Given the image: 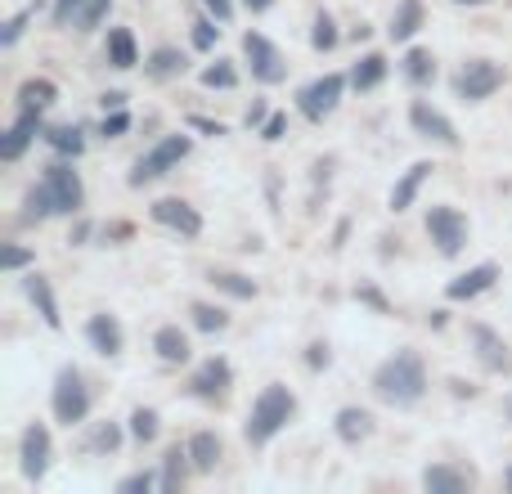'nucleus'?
I'll return each mask as SVG.
<instances>
[{"label":"nucleus","instance_id":"nucleus-1","mask_svg":"<svg viewBox=\"0 0 512 494\" xmlns=\"http://www.w3.org/2000/svg\"><path fill=\"white\" fill-rule=\"evenodd\" d=\"M373 396L382 400V405L391 409H409L418 405V400L427 396V369H423V355L418 351H396L391 360L378 364V373H373Z\"/></svg>","mask_w":512,"mask_h":494},{"label":"nucleus","instance_id":"nucleus-2","mask_svg":"<svg viewBox=\"0 0 512 494\" xmlns=\"http://www.w3.org/2000/svg\"><path fill=\"white\" fill-rule=\"evenodd\" d=\"M292 414H297V396H292V391L283 387V382H270V387H265L261 396L252 400L248 427H243L248 445H265V441H274V436H279L283 427L292 423Z\"/></svg>","mask_w":512,"mask_h":494},{"label":"nucleus","instance_id":"nucleus-3","mask_svg":"<svg viewBox=\"0 0 512 494\" xmlns=\"http://www.w3.org/2000/svg\"><path fill=\"white\" fill-rule=\"evenodd\" d=\"M189 149H194V140H189V135H167V140H158L149 153H144L140 162H135V171H131V185L140 189V185H149V180L167 176L171 167H180V162L189 158Z\"/></svg>","mask_w":512,"mask_h":494},{"label":"nucleus","instance_id":"nucleus-4","mask_svg":"<svg viewBox=\"0 0 512 494\" xmlns=\"http://www.w3.org/2000/svg\"><path fill=\"white\" fill-rule=\"evenodd\" d=\"M90 414V387L86 378H81V369H59V378H54V418L59 423H86Z\"/></svg>","mask_w":512,"mask_h":494},{"label":"nucleus","instance_id":"nucleus-5","mask_svg":"<svg viewBox=\"0 0 512 494\" xmlns=\"http://www.w3.org/2000/svg\"><path fill=\"white\" fill-rule=\"evenodd\" d=\"M504 81H508V72L499 68L495 59H468L459 68V77H454V95L468 99V104H481V99H490Z\"/></svg>","mask_w":512,"mask_h":494},{"label":"nucleus","instance_id":"nucleus-6","mask_svg":"<svg viewBox=\"0 0 512 494\" xmlns=\"http://www.w3.org/2000/svg\"><path fill=\"white\" fill-rule=\"evenodd\" d=\"M41 189H45V198H50L54 216H72V212H81V203H86L81 176L68 167V162H54V167H45Z\"/></svg>","mask_w":512,"mask_h":494},{"label":"nucleus","instance_id":"nucleus-7","mask_svg":"<svg viewBox=\"0 0 512 494\" xmlns=\"http://www.w3.org/2000/svg\"><path fill=\"white\" fill-rule=\"evenodd\" d=\"M427 234L441 256H459L468 243V216L459 207H427Z\"/></svg>","mask_w":512,"mask_h":494},{"label":"nucleus","instance_id":"nucleus-8","mask_svg":"<svg viewBox=\"0 0 512 494\" xmlns=\"http://www.w3.org/2000/svg\"><path fill=\"white\" fill-rule=\"evenodd\" d=\"M243 54H248V68H252V77L261 81V86H279V81L288 77V59H283L279 45L265 41L261 32L243 36Z\"/></svg>","mask_w":512,"mask_h":494},{"label":"nucleus","instance_id":"nucleus-9","mask_svg":"<svg viewBox=\"0 0 512 494\" xmlns=\"http://www.w3.org/2000/svg\"><path fill=\"white\" fill-rule=\"evenodd\" d=\"M342 90H346V77H342V72H324L319 81H310V86L297 95L301 117H306V122H324V117L333 113L337 104H342Z\"/></svg>","mask_w":512,"mask_h":494},{"label":"nucleus","instance_id":"nucleus-10","mask_svg":"<svg viewBox=\"0 0 512 494\" xmlns=\"http://www.w3.org/2000/svg\"><path fill=\"white\" fill-rule=\"evenodd\" d=\"M50 454H54V445H50L45 423H32L23 432V445H18V468H23V477L27 481H41L45 472H50Z\"/></svg>","mask_w":512,"mask_h":494},{"label":"nucleus","instance_id":"nucleus-11","mask_svg":"<svg viewBox=\"0 0 512 494\" xmlns=\"http://www.w3.org/2000/svg\"><path fill=\"white\" fill-rule=\"evenodd\" d=\"M409 122H414V131L427 135V140L445 144V149H459V131H454V122L441 113V108L427 104V99H414V104H409Z\"/></svg>","mask_w":512,"mask_h":494},{"label":"nucleus","instance_id":"nucleus-12","mask_svg":"<svg viewBox=\"0 0 512 494\" xmlns=\"http://www.w3.org/2000/svg\"><path fill=\"white\" fill-rule=\"evenodd\" d=\"M468 337H472V351H477L481 369H490V373H512V351H508V342L495 333V328H490V324H472Z\"/></svg>","mask_w":512,"mask_h":494},{"label":"nucleus","instance_id":"nucleus-13","mask_svg":"<svg viewBox=\"0 0 512 494\" xmlns=\"http://www.w3.org/2000/svg\"><path fill=\"white\" fill-rule=\"evenodd\" d=\"M234 373H230V360H221V355H212V360H203L194 369V378H189V391H194L198 400H221L225 391H230Z\"/></svg>","mask_w":512,"mask_h":494},{"label":"nucleus","instance_id":"nucleus-14","mask_svg":"<svg viewBox=\"0 0 512 494\" xmlns=\"http://www.w3.org/2000/svg\"><path fill=\"white\" fill-rule=\"evenodd\" d=\"M153 221L176 230V234H185V239H198V234H203V216H198L185 198H162V203H153Z\"/></svg>","mask_w":512,"mask_h":494},{"label":"nucleus","instance_id":"nucleus-15","mask_svg":"<svg viewBox=\"0 0 512 494\" xmlns=\"http://www.w3.org/2000/svg\"><path fill=\"white\" fill-rule=\"evenodd\" d=\"M477 486V472L472 468H454V463H432V468L423 472V490L432 494H463Z\"/></svg>","mask_w":512,"mask_h":494},{"label":"nucleus","instance_id":"nucleus-16","mask_svg":"<svg viewBox=\"0 0 512 494\" xmlns=\"http://www.w3.org/2000/svg\"><path fill=\"white\" fill-rule=\"evenodd\" d=\"M499 283V265H472L468 274H459V279H450V288H445V297L450 301H472L481 297V292H490Z\"/></svg>","mask_w":512,"mask_h":494},{"label":"nucleus","instance_id":"nucleus-17","mask_svg":"<svg viewBox=\"0 0 512 494\" xmlns=\"http://www.w3.org/2000/svg\"><path fill=\"white\" fill-rule=\"evenodd\" d=\"M333 432H337V441H342V445H364L373 436V414H369V409H360V405L337 409Z\"/></svg>","mask_w":512,"mask_h":494},{"label":"nucleus","instance_id":"nucleus-18","mask_svg":"<svg viewBox=\"0 0 512 494\" xmlns=\"http://www.w3.org/2000/svg\"><path fill=\"white\" fill-rule=\"evenodd\" d=\"M36 135H45V131H41V117H36V113H18V122L9 126L5 140H0V158H5V162H18V158L27 153V144L36 140Z\"/></svg>","mask_w":512,"mask_h":494},{"label":"nucleus","instance_id":"nucleus-19","mask_svg":"<svg viewBox=\"0 0 512 494\" xmlns=\"http://www.w3.org/2000/svg\"><path fill=\"white\" fill-rule=\"evenodd\" d=\"M23 288H27V297H32L36 315L45 319V328H54V333H59V328H63V315H59V301H54V292H50V279H41V274H27Z\"/></svg>","mask_w":512,"mask_h":494},{"label":"nucleus","instance_id":"nucleus-20","mask_svg":"<svg viewBox=\"0 0 512 494\" xmlns=\"http://www.w3.org/2000/svg\"><path fill=\"white\" fill-rule=\"evenodd\" d=\"M432 171H436L432 162H414V167L396 180V189H391V212H409V207H414V198H418V189L427 185V176H432Z\"/></svg>","mask_w":512,"mask_h":494},{"label":"nucleus","instance_id":"nucleus-21","mask_svg":"<svg viewBox=\"0 0 512 494\" xmlns=\"http://www.w3.org/2000/svg\"><path fill=\"white\" fill-rule=\"evenodd\" d=\"M225 459V445L216 432H194L189 436V463H194V472H216Z\"/></svg>","mask_w":512,"mask_h":494},{"label":"nucleus","instance_id":"nucleus-22","mask_svg":"<svg viewBox=\"0 0 512 494\" xmlns=\"http://www.w3.org/2000/svg\"><path fill=\"white\" fill-rule=\"evenodd\" d=\"M86 337H90V346H95L99 355H117L122 351V324H117V315H90V324H86Z\"/></svg>","mask_w":512,"mask_h":494},{"label":"nucleus","instance_id":"nucleus-23","mask_svg":"<svg viewBox=\"0 0 512 494\" xmlns=\"http://www.w3.org/2000/svg\"><path fill=\"white\" fill-rule=\"evenodd\" d=\"M54 99H59V86H54L50 77H32V81H23V86H18V113H36V117H41Z\"/></svg>","mask_w":512,"mask_h":494},{"label":"nucleus","instance_id":"nucleus-24","mask_svg":"<svg viewBox=\"0 0 512 494\" xmlns=\"http://www.w3.org/2000/svg\"><path fill=\"white\" fill-rule=\"evenodd\" d=\"M153 351H158V360H167V364H185L189 355H194V346H189V337L180 333L176 324H162L158 333H153Z\"/></svg>","mask_w":512,"mask_h":494},{"label":"nucleus","instance_id":"nucleus-25","mask_svg":"<svg viewBox=\"0 0 512 494\" xmlns=\"http://www.w3.org/2000/svg\"><path fill=\"white\" fill-rule=\"evenodd\" d=\"M418 27H423V0H400L396 14H391V41H414Z\"/></svg>","mask_w":512,"mask_h":494},{"label":"nucleus","instance_id":"nucleus-26","mask_svg":"<svg viewBox=\"0 0 512 494\" xmlns=\"http://www.w3.org/2000/svg\"><path fill=\"white\" fill-rule=\"evenodd\" d=\"M108 63H113V68H122V72L140 63V50H135L131 27H113V32H108Z\"/></svg>","mask_w":512,"mask_h":494},{"label":"nucleus","instance_id":"nucleus-27","mask_svg":"<svg viewBox=\"0 0 512 494\" xmlns=\"http://www.w3.org/2000/svg\"><path fill=\"white\" fill-rule=\"evenodd\" d=\"M382 77H387V59H382L378 50L364 54V59L351 68V86H355V90H373Z\"/></svg>","mask_w":512,"mask_h":494},{"label":"nucleus","instance_id":"nucleus-28","mask_svg":"<svg viewBox=\"0 0 512 494\" xmlns=\"http://www.w3.org/2000/svg\"><path fill=\"white\" fill-rule=\"evenodd\" d=\"M180 72H185V54H180V50L162 45V50L149 54V77L153 81H171V77H180Z\"/></svg>","mask_w":512,"mask_h":494},{"label":"nucleus","instance_id":"nucleus-29","mask_svg":"<svg viewBox=\"0 0 512 494\" xmlns=\"http://www.w3.org/2000/svg\"><path fill=\"white\" fill-rule=\"evenodd\" d=\"M405 77L414 81V86H432L436 81V59H432V50H409L405 54Z\"/></svg>","mask_w":512,"mask_h":494},{"label":"nucleus","instance_id":"nucleus-30","mask_svg":"<svg viewBox=\"0 0 512 494\" xmlns=\"http://www.w3.org/2000/svg\"><path fill=\"white\" fill-rule=\"evenodd\" d=\"M189 450H180V445H171L167 459H162V490H180L185 486V472L194 468V463H185Z\"/></svg>","mask_w":512,"mask_h":494},{"label":"nucleus","instance_id":"nucleus-31","mask_svg":"<svg viewBox=\"0 0 512 494\" xmlns=\"http://www.w3.org/2000/svg\"><path fill=\"white\" fill-rule=\"evenodd\" d=\"M212 283L221 292H230L234 301H252L256 297V279H248V274H234V270H212Z\"/></svg>","mask_w":512,"mask_h":494},{"label":"nucleus","instance_id":"nucleus-32","mask_svg":"<svg viewBox=\"0 0 512 494\" xmlns=\"http://www.w3.org/2000/svg\"><path fill=\"white\" fill-rule=\"evenodd\" d=\"M45 144L68 153V158H77V153L86 149V135H81V126H50V131H45Z\"/></svg>","mask_w":512,"mask_h":494},{"label":"nucleus","instance_id":"nucleus-33","mask_svg":"<svg viewBox=\"0 0 512 494\" xmlns=\"http://www.w3.org/2000/svg\"><path fill=\"white\" fill-rule=\"evenodd\" d=\"M189 315H194L198 333H225V328H230V315H225L221 306H207V301H194V306H189Z\"/></svg>","mask_w":512,"mask_h":494},{"label":"nucleus","instance_id":"nucleus-34","mask_svg":"<svg viewBox=\"0 0 512 494\" xmlns=\"http://www.w3.org/2000/svg\"><path fill=\"white\" fill-rule=\"evenodd\" d=\"M203 86L207 90H234L239 86V72H234L230 59H216L212 68H203Z\"/></svg>","mask_w":512,"mask_h":494},{"label":"nucleus","instance_id":"nucleus-35","mask_svg":"<svg viewBox=\"0 0 512 494\" xmlns=\"http://www.w3.org/2000/svg\"><path fill=\"white\" fill-rule=\"evenodd\" d=\"M158 409H135V414H131V436H135V441H140V445H149V441H158Z\"/></svg>","mask_w":512,"mask_h":494},{"label":"nucleus","instance_id":"nucleus-36","mask_svg":"<svg viewBox=\"0 0 512 494\" xmlns=\"http://www.w3.org/2000/svg\"><path fill=\"white\" fill-rule=\"evenodd\" d=\"M117 445H122V427H117V423H99L95 432H90L86 450H95V454H113Z\"/></svg>","mask_w":512,"mask_h":494},{"label":"nucleus","instance_id":"nucleus-37","mask_svg":"<svg viewBox=\"0 0 512 494\" xmlns=\"http://www.w3.org/2000/svg\"><path fill=\"white\" fill-rule=\"evenodd\" d=\"M337 41H342V36H337L333 14H315V32H310V45H315V50H333Z\"/></svg>","mask_w":512,"mask_h":494},{"label":"nucleus","instance_id":"nucleus-38","mask_svg":"<svg viewBox=\"0 0 512 494\" xmlns=\"http://www.w3.org/2000/svg\"><path fill=\"white\" fill-rule=\"evenodd\" d=\"M32 18H36V5L18 9V14L9 18V23H5V32H0V45H5V50H9V45H18V36L27 32V23H32Z\"/></svg>","mask_w":512,"mask_h":494},{"label":"nucleus","instance_id":"nucleus-39","mask_svg":"<svg viewBox=\"0 0 512 494\" xmlns=\"http://www.w3.org/2000/svg\"><path fill=\"white\" fill-rule=\"evenodd\" d=\"M104 14H108V0H81V9H77V14H72V27H81V32H90V27H95Z\"/></svg>","mask_w":512,"mask_h":494},{"label":"nucleus","instance_id":"nucleus-40","mask_svg":"<svg viewBox=\"0 0 512 494\" xmlns=\"http://www.w3.org/2000/svg\"><path fill=\"white\" fill-rule=\"evenodd\" d=\"M45 216H54V207H50V198H45V189H41V185L27 189V212H23V221H45Z\"/></svg>","mask_w":512,"mask_h":494},{"label":"nucleus","instance_id":"nucleus-41","mask_svg":"<svg viewBox=\"0 0 512 494\" xmlns=\"http://www.w3.org/2000/svg\"><path fill=\"white\" fill-rule=\"evenodd\" d=\"M153 486H162V477H153V472H131L126 481H117L122 494H149Z\"/></svg>","mask_w":512,"mask_h":494},{"label":"nucleus","instance_id":"nucleus-42","mask_svg":"<svg viewBox=\"0 0 512 494\" xmlns=\"http://www.w3.org/2000/svg\"><path fill=\"white\" fill-rule=\"evenodd\" d=\"M216 36H221V27H216V23H207V18H198V23H194V45H198V50H212Z\"/></svg>","mask_w":512,"mask_h":494},{"label":"nucleus","instance_id":"nucleus-43","mask_svg":"<svg viewBox=\"0 0 512 494\" xmlns=\"http://www.w3.org/2000/svg\"><path fill=\"white\" fill-rule=\"evenodd\" d=\"M27 261H32V252H27V247H18V243H9L5 252H0V265H5V270H23Z\"/></svg>","mask_w":512,"mask_h":494},{"label":"nucleus","instance_id":"nucleus-44","mask_svg":"<svg viewBox=\"0 0 512 494\" xmlns=\"http://www.w3.org/2000/svg\"><path fill=\"white\" fill-rule=\"evenodd\" d=\"M283 131H288V117H283V113H270V117H265V126H261V140H283Z\"/></svg>","mask_w":512,"mask_h":494},{"label":"nucleus","instance_id":"nucleus-45","mask_svg":"<svg viewBox=\"0 0 512 494\" xmlns=\"http://www.w3.org/2000/svg\"><path fill=\"white\" fill-rule=\"evenodd\" d=\"M126 126H131V117H126L122 108H113V113H104V135H108V140H117V135H122Z\"/></svg>","mask_w":512,"mask_h":494},{"label":"nucleus","instance_id":"nucleus-46","mask_svg":"<svg viewBox=\"0 0 512 494\" xmlns=\"http://www.w3.org/2000/svg\"><path fill=\"white\" fill-rule=\"evenodd\" d=\"M355 297H360V301H369V306L378 310V315H387V310H391V306H387V297H382L378 288H369V283H360V288H355Z\"/></svg>","mask_w":512,"mask_h":494},{"label":"nucleus","instance_id":"nucleus-47","mask_svg":"<svg viewBox=\"0 0 512 494\" xmlns=\"http://www.w3.org/2000/svg\"><path fill=\"white\" fill-rule=\"evenodd\" d=\"M328 360H333V355H328V342H315V346L306 351V364H310V369H328Z\"/></svg>","mask_w":512,"mask_h":494},{"label":"nucleus","instance_id":"nucleus-48","mask_svg":"<svg viewBox=\"0 0 512 494\" xmlns=\"http://www.w3.org/2000/svg\"><path fill=\"white\" fill-rule=\"evenodd\" d=\"M81 9V0H54V23H72V14Z\"/></svg>","mask_w":512,"mask_h":494},{"label":"nucleus","instance_id":"nucleus-49","mask_svg":"<svg viewBox=\"0 0 512 494\" xmlns=\"http://www.w3.org/2000/svg\"><path fill=\"white\" fill-rule=\"evenodd\" d=\"M203 5L216 14V23H230V14H234V5H230V0H203Z\"/></svg>","mask_w":512,"mask_h":494},{"label":"nucleus","instance_id":"nucleus-50","mask_svg":"<svg viewBox=\"0 0 512 494\" xmlns=\"http://www.w3.org/2000/svg\"><path fill=\"white\" fill-rule=\"evenodd\" d=\"M189 126H194V131H203V135H225V126L221 122H207V117H189Z\"/></svg>","mask_w":512,"mask_h":494},{"label":"nucleus","instance_id":"nucleus-51","mask_svg":"<svg viewBox=\"0 0 512 494\" xmlns=\"http://www.w3.org/2000/svg\"><path fill=\"white\" fill-rule=\"evenodd\" d=\"M99 104H104V113H113V108H126V95H122V90H108Z\"/></svg>","mask_w":512,"mask_h":494},{"label":"nucleus","instance_id":"nucleus-52","mask_svg":"<svg viewBox=\"0 0 512 494\" xmlns=\"http://www.w3.org/2000/svg\"><path fill=\"white\" fill-rule=\"evenodd\" d=\"M450 391H454V396H477V387H472V382H463V378H450Z\"/></svg>","mask_w":512,"mask_h":494},{"label":"nucleus","instance_id":"nucleus-53","mask_svg":"<svg viewBox=\"0 0 512 494\" xmlns=\"http://www.w3.org/2000/svg\"><path fill=\"white\" fill-rule=\"evenodd\" d=\"M248 126H265V104H252L248 108Z\"/></svg>","mask_w":512,"mask_h":494},{"label":"nucleus","instance_id":"nucleus-54","mask_svg":"<svg viewBox=\"0 0 512 494\" xmlns=\"http://www.w3.org/2000/svg\"><path fill=\"white\" fill-rule=\"evenodd\" d=\"M243 5H248V9H252V14H265V9H270V5H274V0H243Z\"/></svg>","mask_w":512,"mask_h":494},{"label":"nucleus","instance_id":"nucleus-55","mask_svg":"<svg viewBox=\"0 0 512 494\" xmlns=\"http://www.w3.org/2000/svg\"><path fill=\"white\" fill-rule=\"evenodd\" d=\"M454 5H490V0H454Z\"/></svg>","mask_w":512,"mask_h":494},{"label":"nucleus","instance_id":"nucleus-56","mask_svg":"<svg viewBox=\"0 0 512 494\" xmlns=\"http://www.w3.org/2000/svg\"><path fill=\"white\" fill-rule=\"evenodd\" d=\"M504 481H508V490H512V468H508V477H504Z\"/></svg>","mask_w":512,"mask_h":494},{"label":"nucleus","instance_id":"nucleus-57","mask_svg":"<svg viewBox=\"0 0 512 494\" xmlns=\"http://www.w3.org/2000/svg\"><path fill=\"white\" fill-rule=\"evenodd\" d=\"M504 409H508V418H512V400H508V405H504Z\"/></svg>","mask_w":512,"mask_h":494}]
</instances>
